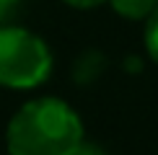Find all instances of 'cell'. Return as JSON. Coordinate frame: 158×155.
<instances>
[{
	"label": "cell",
	"instance_id": "6da1fadb",
	"mask_svg": "<svg viewBox=\"0 0 158 155\" xmlns=\"http://www.w3.org/2000/svg\"><path fill=\"white\" fill-rule=\"evenodd\" d=\"M83 142V121L62 98L23 103L5 129L8 155H70Z\"/></svg>",
	"mask_w": 158,
	"mask_h": 155
},
{
	"label": "cell",
	"instance_id": "7a4b0ae2",
	"mask_svg": "<svg viewBox=\"0 0 158 155\" xmlns=\"http://www.w3.org/2000/svg\"><path fill=\"white\" fill-rule=\"evenodd\" d=\"M52 73V52L42 36L18 26H0V85L29 90Z\"/></svg>",
	"mask_w": 158,
	"mask_h": 155
},
{
	"label": "cell",
	"instance_id": "3957f363",
	"mask_svg": "<svg viewBox=\"0 0 158 155\" xmlns=\"http://www.w3.org/2000/svg\"><path fill=\"white\" fill-rule=\"evenodd\" d=\"M111 8L130 21H143L158 8V0H109Z\"/></svg>",
	"mask_w": 158,
	"mask_h": 155
},
{
	"label": "cell",
	"instance_id": "277c9868",
	"mask_svg": "<svg viewBox=\"0 0 158 155\" xmlns=\"http://www.w3.org/2000/svg\"><path fill=\"white\" fill-rule=\"evenodd\" d=\"M145 21H148V23H145V31H143V39H145V49H148L150 60L158 65V8L150 13Z\"/></svg>",
	"mask_w": 158,
	"mask_h": 155
},
{
	"label": "cell",
	"instance_id": "5b68a950",
	"mask_svg": "<svg viewBox=\"0 0 158 155\" xmlns=\"http://www.w3.org/2000/svg\"><path fill=\"white\" fill-rule=\"evenodd\" d=\"M65 5H70V8H78V10H91V8H98V5H104L106 0H62Z\"/></svg>",
	"mask_w": 158,
	"mask_h": 155
},
{
	"label": "cell",
	"instance_id": "8992f818",
	"mask_svg": "<svg viewBox=\"0 0 158 155\" xmlns=\"http://www.w3.org/2000/svg\"><path fill=\"white\" fill-rule=\"evenodd\" d=\"M70 155H106V153H104L98 145H94V142H81Z\"/></svg>",
	"mask_w": 158,
	"mask_h": 155
},
{
	"label": "cell",
	"instance_id": "52a82bcc",
	"mask_svg": "<svg viewBox=\"0 0 158 155\" xmlns=\"http://www.w3.org/2000/svg\"><path fill=\"white\" fill-rule=\"evenodd\" d=\"M5 8H8V3L0 0V23H3V18H5Z\"/></svg>",
	"mask_w": 158,
	"mask_h": 155
},
{
	"label": "cell",
	"instance_id": "ba28073f",
	"mask_svg": "<svg viewBox=\"0 0 158 155\" xmlns=\"http://www.w3.org/2000/svg\"><path fill=\"white\" fill-rule=\"evenodd\" d=\"M5 3H8V5H10V3H16V0H5Z\"/></svg>",
	"mask_w": 158,
	"mask_h": 155
}]
</instances>
